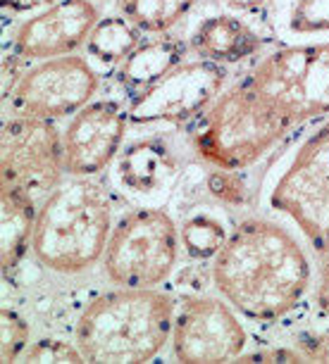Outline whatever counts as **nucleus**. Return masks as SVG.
<instances>
[{"instance_id": "nucleus-8", "label": "nucleus", "mask_w": 329, "mask_h": 364, "mask_svg": "<svg viewBox=\"0 0 329 364\" xmlns=\"http://www.w3.org/2000/svg\"><path fill=\"white\" fill-rule=\"evenodd\" d=\"M63 134L53 119L8 117L0 134V186H17L33 198L48 196L63 181Z\"/></svg>"}, {"instance_id": "nucleus-19", "label": "nucleus", "mask_w": 329, "mask_h": 364, "mask_svg": "<svg viewBox=\"0 0 329 364\" xmlns=\"http://www.w3.org/2000/svg\"><path fill=\"white\" fill-rule=\"evenodd\" d=\"M196 0H120L122 17L143 33H164L189 15Z\"/></svg>"}, {"instance_id": "nucleus-21", "label": "nucleus", "mask_w": 329, "mask_h": 364, "mask_svg": "<svg viewBox=\"0 0 329 364\" xmlns=\"http://www.w3.org/2000/svg\"><path fill=\"white\" fill-rule=\"evenodd\" d=\"M227 229L219 219L210 215H194L182 226V243L191 257L215 259L222 245L227 243Z\"/></svg>"}, {"instance_id": "nucleus-15", "label": "nucleus", "mask_w": 329, "mask_h": 364, "mask_svg": "<svg viewBox=\"0 0 329 364\" xmlns=\"http://www.w3.org/2000/svg\"><path fill=\"white\" fill-rule=\"evenodd\" d=\"M177 174V157L160 139L134 141L118 155V176L122 186L136 196H153Z\"/></svg>"}, {"instance_id": "nucleus-22", "label": "nucleus", "mask_w": 329, "mask_h": 364, "mask_svg": "<svg viewBox=\"0 0 329 364\" xmlns=\"http://www.w3.org/2000/svg\"><path fill=\"white\" fill-rule=\"evenodd\" d=\"M29 348V324L17 310L3 307L0 310V360L5 364L22 360Z\"/></svg>"}, {"instance_id": "nucleus-16", "label": "nucleus", "mask_w": 329, "mask_h": 364, "mask_svg": "<svg viewBox=\"0 0 329 364\" xmlns=\"http://www.w3.org/2000/svg\"><path fill=\"white\" fill-rule=\"evenodd\" d=\"M0 259L3 274L8 277L31 248L38 210L36 198L17 186H0Z\"/></svg>"}, {"instance_id": "nucleus-5", "label": "nucleus", "mask_w": 329, "mask_h": 364, "mask_svg": "<svg viewBox=\"0 0 329 364\" xmlns=\"http://www.w3.org/2000/svg\"><path fill=\"white\" fill-rule=\"evenodd\" d=\"M272 210L298 226L318 264L329 262V114L286 157L270 188Z\"/></svg>"}, {"instance_id": "nucleus-6", "label": "nucleus", "mask_w": 329, "mask_h": 364, "mask_svg": "<svg viewBox=\"0 0 329 364\" xmlns=\"http://www.w3.org/2000/svg\"><path fill=\"white\" fill-rule=\"evenodd\" d=\"M251 84L291 129L329 114V43H293L260 58Z\"/></svg>"}, {"instance_id": "nucleus-28", "label": "nucleus", "mask_w": 329, "mask_h": 364, "mask_svg": "<svg viewBox=\"0 0 329 364\" xmlns=\"http://www.w3.org/2000/svg\"><path fill=\"white\" fill-rule=\"evenodd\" d=\"M231 10H244V12H251V10H260L265 5H272L274 0H224Z\"/></svg>"}, {"instance_id": "nucleus-3", "label": "nucleus", "mask_w": 329, "mask_h": 364, "mask_svg": "<svg viewBox=\"0 0 329 364\" xmlns=\"http://www.w3.org/2000/svg\"><path fill=\"white\" fill-rule=\"evenodd\" d=\"M113 233V203L91 176L60 181L38 208L31 252L46 269L81 274L105 255Z\"/></svg>"}, {"instance_id": "nucleus-29", "label": "nucleus", "mask_w": 329, "mask_h": 364, "mask_svg": "<svg viewBox=\"0 0 329 364\" xmlns=\"http://www.w3.org/2000/svg\"><path fill=\"white\" fill-rule=\"evenodd\" d=\"M91 3H95V0H91Z\"/></svg>"}, {"instance_id": "nucleus-23", "label": "nucleus", "mask_w": 329, "mask_h": 364, "mask_svg": "<svg viewBox=\"0 0 329 364\" xmlns=\"http://www.w3.org/2000/svg\"><path fill=\"white\" fill-rule=\"evenodd\" d=\"M19 362H86L77 343H67L63 338H41L29 343Z\"/></svg>"}, {"instance_id": "nucleus-13", "label": "nucleus", "mask_w": 329, "mask_h": 364, "mask_svg": "<svg viewBox=\"0 0 329 364\" xmlns=\"http://www.w3.org/2000/svg\"><path fill=\"white\" fill-rule=\"evenodd\" d=\"M100 12L91 0H58L24 19L12 36V50L24 60H51L86 46Z\"/></svg>"}, {"instance_id": "nucleus-18", "label": "nucleus", "mask_w": 329, "mask_h": 364, "mask_svg": "<svg viewBox=\"0 0 329 364\" xmlns=\"http://www.w3.org/2000/svg\"><path fill=\"white\" fill-rule=\"evenodd\" d=\"M141 46V29L127 17H103L86 38V55L103 67H120Z\"/></svg>"}, {"instance_id": "nucleus-2", "label": "nucleus", "mask_w": 329, "mask_h": 364, "mask_svg": "<svg viewBox=\"0 0 329 364\" xmlns=\"http://www.w3.org/2000/svg\"><path fill=\"white\" fill-rule=\"evenodd\" d=\"M177 305L155 288H118L86 305L77 321L74 343L86 362H150L167 346Z\"/></svg>"}, {"instance_id": "nucleus-11", "label": "nucleus", "mask_w": 329, "mask_h": 364, "mask_svg": "<svg viewBox=\"0 0 329 364\" xmlns=\"http://www.w3.org/2000/svg\"><path fill=\"white\" fill-rule=\"evenodd\" d=\"M249 333L227 300L191 295L177 307L172 350L179 362H229L246 353Z\"/></svg>"}, {"instance_id": "nucleus-26", "label": "nucleus", "mask_w": 329, "mask_h": 364, "mask_svg": "<svg viewBox=\"0 0 329 364\" xmlns=\"http://www.w3.org/2000/svg\"><path fill=\"white\" fill-rule=\"evenodd\" d=\"M24 63L26 60L22 55H5L3 60V102L10 98L12 91H15V86L22 81V77L26 74L24 70Z\"/></svg>"}, {"instance_id": "nucleus-7", "label": "nucleus", "mask_w": 329, "mask_h": 364, "mask_svg": "<svg viewBox=\"0 0 329 364\" xmlns=\"http://www.w3.org/2000/svg\"><path fill=\"white\" fill-rule=\"evenodd\" d=\"M177 252L179 231L164 210L139 208L118 222L110 233L103 269L115 286L155 288L169 279Z\"/></svg>"}, {"instance_id": "nucleus-10", "label": "nucleus", "mask_w": 329, "mask_h": 364, "mask_svg": "<svg viewBox=\"0 0 329 364\" xmlns=\"http://www.w3.org/2000/svg\"><path fill=\"white\" fill-rule=\"evenodd\" d=\"M98 72L86 58L72 53L41 60L36 67L26 70L5 105L12 107L15 117L63 119L86 107L98 93Z\"/></svg>"}, {"instance_id": "nucleus-1", "label": "nucleus", "mask_w": 329, "mask_h": 364, "mask_svg": "<svg viewBox=\"0 0 329 364\" xmlns=\"http://www.w3.org/2000/svg\"><path fill=\"white\" fill-rule=\"evenodd\" d=\"M313 269L301 243L282 224L244 219L212 259V284L234 310L253 321L293 312L310 288Z\"/></svg>"}, {"instance_id": "nucleus-9", "label": "nucleus", "mask_w": 329, "mask_h": 364, "mask_svg": "<svg viewBox=\"0 0 329 364\" xmlns=\"http://www.w3.org/2000/svg\"><path fill=\"white\" fill-rule=\"evenodd\" d=\"M227 84V70L208 60H184L160 81L136 93L127 112L132 124H189L196 122Z\"/></svg>"}, {"instance_id": "nucleus-4", "label": "nucleus", "mask_w": 329, "mask_h": 364, "mask_svg": "<svg viewBox=\"0 0 329 364\" xmlns=\"http://www.w3.org/2000/svg\"><path fill=\"white\" fill-rule=\"evenodd\" d=\"M293 129L267 105L249 77L236 81L196 119V155L215 169H249Z\"/></svg>"}, {"instance_id": "nucleus-25", "label": "nucleus", "mask_w": 329, "mask_h": 364, "mask_svg": "<svg viewBox=\"0 0 329 364\" xmlns=\"http://www.w3.org/2000/svg\"><path fill=\"white\" fill-rule=\"evenodd\" d=\"M236 362H308L298 348H272L258 350V353H244Z\"/></svg>"}, {"instance_id": "nucleus-12", "label": "nucleus", "mask_w": 329, "mask_h": 364, "mask_svg": "<svg viewBox=\"0 0 329 364\" xmlns=\"http://www.w3.org/2000/svg\"><path fill=\"white\" fill-rule=\"evenodd\" d=\"M129 112L118 100H91L72 114L63 132L65 169L70 176H95L118 160Z\"/></svg>"}, {"instance_id": "nucleus-17", "label": "nucleus", "mask_w": 329, "mask_h": 364, "mask_svg": "<svg viewBox=\"0 0 329 364\" xmlns=\"http://www.w3.org/2000/svg\"><path fill=\"white\" fill-rule=\"evenodd\" d=\"M184 55H187V46L179 38L162 36L141 41V46L118 67V81L136 95L160 81L177 65H182Z\"/></svg>"}, {"instance_id": "nucleus-20", "label": "nucleus", "mask_w": 329, "mask_h": 364, "mask_svg": "<svg viewBox=\"0 0 329 364\" xmlns=\"http://www.w3.org/2000/svg\"><path fill=\"white\" fill-rule=\"evenodd\" d=\"M279 29L289 36L313 38L310 43H325L329 36V0H289Z\"/></svg>"}, {"instance_id": "nucleus-27", "label": "nucleus", "mask_w": 329, "mask_h": 364, "mask_svg": "<svg viewBox=\"0 0 329 364\" xmlns=\"http://www.w3.org/2000/svg\"><path fill=\"white\" fill-rule=\"evenodd\" d=\"M58 0H3V8L15 12H31V10H38V8H48V5H55Z\"/></svg>"}, {"instance_id": "nucleus-14", "label": "nucleus", "mask_w": 329, "mask_h": 364, "mask_svg": "<svg viewBox=\"0 0 329 364\" xmlns=\"http://www.w3.org/2000/svg\"><path fill=\"white\" fill-rule=\"evenodd\" d=\"M265 38L234 15H212L191 33L189 48L196 58L215 65H236L263 50Z\"/></svg>"}, {"instance_id": "nucleus-24", "label": "nucleus", "mask_w": 329, "mask_h": 364, "mask_svg": "<svg viewBox=\"0 0 329 364\" xmlns=\"http://www.w3.org/2000/svg\"><path fill=\"white\" fill-rule=\"evenodd\" d=\"M208 191L224 205H241L246 200L244 178L231 169H215L208 176Z\"/></svg>"}]
</instances>
